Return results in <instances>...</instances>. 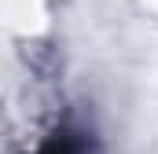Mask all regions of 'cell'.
Instances as JSON below:
<instances>
[{
  "instance_id": "6da1fadb",
  "label": "cell",
  "mask_w": 158,
  "mask_h": 154,
  "mask_svg": "<svg viewBox=\"0 0 158 154\" xmlns=\"http://www.w3.org/2000/svg\"><path fill=\"white\" fill-rule=\"evenodd\" d=\"M33 154H96L92 151V132L77 125H59L52 136H44Z\"/></svg>"
}]
</instances>
